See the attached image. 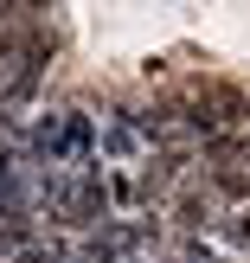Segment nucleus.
Segmentation results:
<instances>
[{"label":"nucleus","instance_id":"obj_1","mask_svg":"<svg viewBox=\"0 0 250 263\" xmlns=\"http://www.w3.org/2000/svg\"><path fill=\"white\" fill-rule=\"evenodd\" d=\"M103 212H109V186H103V180L84 167V174L71 180V205H64V218H58V225H97Z\"/></svg>","mask_w":250,"mask_h":263},{"label":"nucleus","instance_id":"obj_2","mask_svg":"<svg viewBox=\"0 0 250 263\" xmlns=\"http://www.w3.org/2000/svg\"><path fill=\"white\" fill-rule=\"evenodd\" d=\"M58 141H64V154H71L77 167H90V154H97V122H90L84 109H64L58 116Z\"/></svg>","mask_w":250,"mask_h":263},{"label":"nucleus","instance_id":"obj_3","mask_svg":"<svg viewBox=\"0 0 250 263\" xmlns=\"http://www.w3.org/2000/svg\"><path fill=\"white\" fill-rule=\"evenodd\" d=\"M97 148H109V154H135V148H141V109H128V103H122V109L97 128Z\"/></svg>","mask_w":250,"mask_h":263},{"label":"nucleus","instance_id":"obj_4","mask_svg":"<svg viewBox=\"0 0 250 263\" xmlns=\"http://www.w3.org/2000/svg\"><path fill=\"white\" fill-rule=\"evenodd\" d=\"M205 186L225 199V212H231V205H250V174H244V167H205Z\"/></svg>","mask_w":250,"mask_h":263},{"label":"nucleus","instance_id":"obj_5","mask_svg":"<svg viewBox=\"0 0 250 263\" xmlns=\"http://www.w3.org/2000/svg\"><path fill=\"white\" fill-rule=\"evenodd\" d=\"M180 263H231V257H218L199 231H180Z\"/></svg>","mask_w":250,"mask_h":263},{"label":"nucleus","instance_id":"obj_6","mask_svg":"<svg viewBox=\"0 0 250 263\" xmlns=\"http://www.w3.org/2000/svg\"><path fill=\"white\" fill-rule=\"evenodd\" d=\"M103 186H109V205H141V199H148L135 174H116V180H103Z\"/></svg>","mask_w":250,"mask_h":263},{"label":"nucleus","instance_id":"obj_7","mask_svg":"<svg viewBox=\"0 0 250 263\" xmlns=\"http://www.w3.org/2000/svg\"><path fill=\"white\" fill-rule=\"evenodd\" d=\"M20 13H26V0H0V26H20Z\"/></svg>","mask_w":250,"mask_h":263},{"label":"nucleus","instance_id":"obj_8","mask_svg":"<svg viewBox=\"0 0 250 263\" xmlns=\"http://www.w3.org/2000/svg\"><path fill=\"white\" fill-rule=\"evenodd\" d=\"M51 7H58V0H26V13H20V20H45Z\"/></svg>","mask_w":250,"mask_h":263}]
</instances>
